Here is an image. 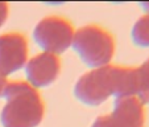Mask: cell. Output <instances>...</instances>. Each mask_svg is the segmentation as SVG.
<instances>
[{
  "label": "cell",
  "mask_w": 149,
  "mask_h": 127,
  "mask_svg": "<svg viewBox=\"0 0 149 127\" xmlns=\"http://www.w3.org/2000/svg\"><path fill=\"white\" fill-rule=\"evenodd\" d=\"M28 61V41L19 32L0 34V76H8L23 69Z\"/></svg>",
  "instance_id": "cell-5"
},
{
  "label": "cell",
  "mask_w": 149,
  "mask_h": 127,
  "mask_svg": "<svg viewBox=\"0 0 149 127\" xmlns=\"http://www.w3.org/2000/svg\"><path fill=\"white\" fill-rule=\"evenodd\" d=\"M71 48L84 65L93 70L111 65L115 54V39L103 27L88 24L75 31Z\"/></svg>",
  "instance_id": "cell-3"
},
{
  "label": "cell",
  "mask_w": 149,
  "mask_h": 127,
  "mask_svg": "<svg viewBox=\"0 0 149 127\" xmlns=\"http://www.w3.org/2000/svg\"><path fill=\"white\" fill-rule=\"evenodd\" d=\"M9 15V6L8 3H0V29L7 21Z\"/></svg>",
  "instance_id": "cell-10"
},
{
  "label": "cell",
  "mask_w": 149,
  "mask_h": 127,
  "mask_svg": "<svg viewBox=\"0 0 149 127\" xmlns=\"http://www.w3.org/2000/svg\"><path fill=\"white\" fill-rule=\"evenodd\" d=\"M24 70L26 83L36 90L46 89L52 86L59 77L61 60L58 56L41 52L26 61Z\"/></svg>",
  "instance_id": "cell-6"
},
{
  "label": "cell",
  "mask_w": 149,
  "mask_h": 127,
  "mask_svg": "<svg viewBox=\"0 0 149 127\" xmlns=\"http://www.w3.org/2000/svg\"><path fill=\"white\" fill-rule=\"evenodd\" d=\"M131 40L139 48H149V13H144L131 29Z\"/></svg>",
  "instance_id": "cell-9"
},
{
  "label": "cell",
  "mask_w": 149,
  "mask_h": 127,
  "mask_svg": "<svg viewBox=\"0 0 149 127\" xmlns=\"http://www.w3.org/2000/svg\"><path fill=\"white\" fill-rule=\"evenodd\" d=\"M1 98L6 99L0 110L1 127H38L44 121L45 103L25 81L8 82Z\"/></svg>",
  "instance_id": "cell-2"
},
{
  "label": "cell",
  "mask_w": 149,
  "mask_h": 127,
  "mask_svg": "<svg viewBox=\"0 0 149 127\" xmlns=\"http://www.w3.org/2000/svg\"><path fill=\"white\" fill-rule=\"evenodd\" d=\"M136 98L149 106V58L136 68Z\"/></svg>",
  "instance_id": "cell-8"
},
{
  "label": "cell",
  "mask_w": 149,
  "mask_h": 127,
  "mask_svg": "<svg viewBox=\"0 0 149 127\" xmlns=\"http://www.w3.org/2000/svg\"><path fill=\"white\" fill-rule=\"evenodd\" d=\"M7 78H4V77H1L0 76V98L3 97V93H4V89H6V86H7Z\"/></svg>",
  "instance_id": "cell-11"
},
{
  "label": "cell",
  "mask_w": 149,
  "mask_h": 127,
  "mask_svg": "<svg viewBox=\"0 0 149 127\" xmlns=\"http://www.w3.org/2000/svg\"><path fill=\"white\" fill-rule=\"evenodd\" d=\"M74 33V27L68 19L61 16H46L34 25L32 37L34 44L44 53L58 56L71 48Z\"/></svg>",
  "instance_id": "cell-4"
},
{
  "label": "cell",
  "mask_w": 149,
  "mask_h": 127,
  "mask_svg": "<svg viewBox=\"0 0 149 127\" xmlns=\"http://www.w3.org/2000/svg\"><path fill=\"white\" fill-rule=\"evenodd\" d=\"M140 7L143 8L144 13H149V3H140Z\"/></svg>",
  "instance_id": "cell-12"
},
{
  "label": "cell",
  "mask_w": 149,
  "mask_h": 127,
  "mask_svg": "<svg viewBox=\"0 0 149 127\" xmlns=\"http://www.w3.org/2000/svg\"><path fill=\"white\" fill-rule=\"evenodd\" d=\"M110 119L115 127H144L145 106L136 97L113 99Z\"/></svg>",
  "instance_id": "cell-7"
},
{
  "label": "cell",
  "mask_w": 149,
  "mask_h": 127,
  "mask_svg": "<svg viewBox=\"0 0 149 127\" xmlns=\"http://www.w3.org/2000/svg\"><path fill=\"white\" fill-rule=\"evenodd\" d=\"M73 94L88 107H96L111 97H136V68L107 65L93 69L75 81Z\"/></svg>",
  "instance_id": "cell-1"
}]
</instances>
